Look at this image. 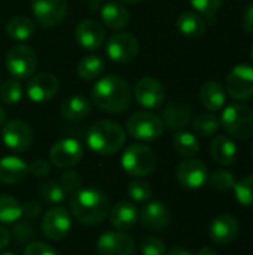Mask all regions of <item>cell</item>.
<instances>
[{
  "label": "cell",
  "instance_id": "cell-1",
  "mask_svg": "<svg viewBox=\"0 0 253 255\" xmlns=\"http://www.w3.org/2000/svg\"><path fill=\"white\" fill-rule=\"evenodd\" d=\"M91 97L98 109L109 114H122L130 108L133 93L124 78L109 75L97 81L92 87Z\"/></svg>",
  "mask_w": 253,
  "mask_h": 255
},
{
  "label": "cell",
  "instance_id": "cell-2",
  "mask_svg": "<svg viewBox=\"0 0 253 255\" xmlns=\"http://www.w3.org/2000/svg\"><path fill=\"white\" fill-rule=\"evenodd\" d=\"M73 217L85 226H97L110 212V200L106 194L94 188H81L70 200Z\"/></svg>",
  "mask_w": 253,
  "mask_h": 255
},
{
  "label": "cell",
  "instance_id": "cell-3",
  "mask_svg": "<svg viewBox=\"0 0 253 255\" xmlns=\"http://www.w3.org/2000/svg\"><path fill=\"white\" fill-rule=\"evenodd\" d=\"M86 143L91 151L100 155H113L119 152L125 143L124 128L109 120L94 123L86 133Z\"/></svg>",
  "mask_w": 253,
  "mask_h": 255
},
{
  "label": "cell",
  "instance_id": "cell-4",
  "mask_svg": "<svg viewBox=\"0 0 253 255\" xmlns=\"http://www.w3.org/2000/svg\"><path fill=\"white\" fill-rule=\"evenodd\" d=\"M221 124L230 136L240 140L251 139L253 136V111L240 103L230 105L222 112Z\"/></svg>",
  "mask_w": 253,
  "mask_h": 255
},
{
  "label": "cell",
  "instance_id": "cell-5",
  "mask_svg": "<svg viewBox=\"0 0 253 255\" xmlns=\"http://www.w3.org/2000/svg\"><path fill=\"white\" fill-rule=\"evenodd\" d=\"M121 164L124 170L136 178L151 175L157 167L155 152L143 143H131L122 154Z\"/></svg>",
  "mask_w": 253,
  "mask_h": 255
},
{
  "label": "cell",
  "instance_id": "cell-6",
  "mask_svg": "<svg viewBox=\"0 0 253 255\" xmlns=\"http://www.w3.org/2000/svg\"><path fill=\"white\" fill-rule=\"evenodd\" d=\"M164 127L163 118L149 111L136 112L127 121L128 134L140 142H152L158 139L163 134Z\"/></svg>",
  "mask_w": 253,
  "mask_h": 255
},
{
  "label": "cell",
  "instance_id": "cell-7",
  "mask_svg": "<svg viewBox=\"0 0 253 255\" xmlns=\"http://www.w3.org/2000/svg\"><path fill=\"white\" fill-rule=\"evenodd\" d=\"M6 67L13 78L27 79L36 72L37 55L28 45H13L6 54Z\"/></svg>",
  "mask_w": 253,
  "mask_h": 255
},
{
  "label": "cell",
  "instance_id": "cell-8",
  "mask_svg": "<svg viewBox=\"0 0 253 255\" xmlns=\"http://www.w3.org/2000/svg\"><path fill=\"white\" fill-rule=\"evenodd\" d=\"M140 45L134 34L130 33H115L109 37L106 43V54L113 63H130L139 54Z\"/></svg>",
  "mask_w": 253,
  "mask_h": 255
},
{
  "label": "cell",
  "instance_id": "cell-9",
  "mask_svg": "<svg viewBox=\"0 0 253 255\" xmlns=\"http://www.w3.org/2000/svg\"><path fill=\"white\" fill-rule=\"evenodd\" d=\"M67 0H31L33 15L42 27H57L67 13Z\"/></svg>",
  "mask_w": 253,
  "mask_h": 255
},
{
  "label": "cell",
  "instance_id": "cell-10",
  "mask_svg": "<svg viewBox=\"0 0 253 255\" xmlns=\"http://www.w3.org/2000/svg\"><path fill=\"white\" fill-rule=\"evenodd\" d=\"M1 139L9 149L15 152H22L31 146L33 131L27 123L21 120H10L6 121L1 127Z\"/></svg>",
  "mask_w": 253,
  "mask_h": 255
},
{
  "label": "cell",
  "instance_id": "cell-11",
  "mask_svg": "<svg viewBox=\"0 0 253 255\" xmlns=\"http://www.w3.org/2000/svg\"><path fill=\"white\" fill-rule=\"evenodd\" d=\"M227 91L236 100H249L253 97V67L239 64L231 69L227 78Z\"/></svg>",
  "mask_w": 253,
  "mask_h": 255
},
{
  "label": "cell",
  "instance_id": "cell-12",
  "mask_svg": "<svg viewBox=\"0 0 253 255\" xmlns=\"http://www.w3.org/2000/svg\"><path fill=\"white\" fill-rule=\"evenodd\" d=\"M134 97L142 108L157 109L161 108L166 100V90L158 79L146 76L136 82Z\"/></svg>",
  "mask_w": 253,
  "mask_h": 255
},
{
  "label": "cell",
  "instance_id": "cell-13",
  "mask_svg": "<svg viewBox=\"0 0 253 255\" xmlns=\"http://www.w3.org/2000/svg\"><path fill=\"white\" fill-rule=\"evenodd\" d=\"M60 84L55 75L49 72H42L30 78L25 91L31 102L34 103H46L52 100L58 93Z\"/></svg>",
  "mask_w": 253,
  "mask_h": 255
},
{
  "label": "cell",
  "instance_id": "cell-14",
  "mask_svg": "<svg viewBox=\"0 0 253 255\" xmlns=\"http://www.w3.org/2000/svg\"><path fill=\"white\" fill-rule=\"evenodd\" d=\"M82 155H84L82 145L76 139H72V137H66V139L55 142L49 151V158L52 164L60 169L73 167L75 164L81 161Z\"/></svg>",
  "mask_w": 253,
  "mask_h": 255
},
{
  "label": "cell",
  "instance_id": "cell-15",
  "mask_svg": "<svg viewBox=\"0 0 253 255\" xmlns=\"http://www.w3.org/2000/svg\"><path fill=\"white\" fill-rule=\"evenodd\" d=\"M176 178L183 188L198 190L207 182L209 172L203 161L195 158H188L177 166Z\"/></svg>",
  "mask_w": 253,
  "mask_h": 255
},
{
  "label": "cell",
  "instance_id": "cell-16",
  "mask_svg": "<svg viewBox=\"0 0 253 255\" xmlns=\"http://www.w3.org/2000/svg\"><path fill=\"white\" fill-rule=\"evenodd\" d=\"M72 229L70 214L63 208L49 209L42 220V232L51 241L64 239Z\"/></svg>",
  "mask_w": 253,
  "mask_h": 255
},
{
  "label": "cell",
  "instance_id": "cell-17",
  "mask_svg": "<svg viewBox=\"0 0 253 255\" xmlns=\"http://www.w3.org/2000/svg\"><path fill=\"white\" fill-rule=\"evenodd\" d=\"M75 39L84 49L95 51L103 46L106 40V30L95 19H82L75 28Z\"/></svg>",
  "mask_w": 253,
  "mask_h": 255
},
{
  "label": "cell",
  "instance_id": "cell-18",
  "mask_svg": "<svg viewBox=\"0 0 253 255\" xmlns=\"http://www.w3.org/2000/svg\"><path fill=\"white\" fill-rule=\"evenodd\" d=\"M98 255H133L134 241L125 233L107 232L103 233L97 241Z\"/></svg>",
  "mask_w": 253,
  "mask_h": 255
},
{
  "label": "cell",
  "instance_id": "cell-19",
  "mask_svg": "<svg viewBox=\"0 0 253 255\" xmlns=\"http://www.w3.org/2000/svg\"><path fill=\"white\" fill-rule=\"evenodd\" d=\"M239 221L231 214H222L218 215L209 229L210 238L218 245H228L239 236Z\"/></svg>",
  "mask_w": 253,
  "mask_h": 255
},
{
  "label": "cell",
  "instance_id": "cell-20",
  "mask_svg": "<svg viewBox=\"0 0 253 255\" xmlns=\"http://www.w3.org/2000/svg\"><path fill=\"white\" fill-rule=\"evenodd\" d=\"M171 215L169 208L161 202H151L140 215V223L145 229L151 232H161L169 227Z\"/></svg>",
  "mask_w": 253,
  "mask_h": 255
},
{
  "label": "cell",
  "instance_id": "cell-21",
  "mask_svg": "<svg viewBox=\"0 0 253 255\" xmlns=\"http://www.w3.org/2000/svg\"><path fill=\"white\" fill-rule=\"evenodd\" d=\"M192 120V112L189 106L182 102H173L163 111V121L170 130H183Z\"/></svg>",
  "mask_w": 253,
  "mask_h": 255
},
{
  "label": "cell",
  "instance_id": "cell-22",
  "mask_svg": "<svg viewBox=\"0 0 253 255\" xmlns=\"http://www.w3.org/2000/svg\"><path fill=\"white\" fill-rule=\"evenodd\" d=\"M28 173V166L19 157H4L0 160V182L13 185L21 182Z\"/></svg>",
  "mask_w": 253,
  "mask_h": 255
},
{
  "label": "cell",
  "instance_id": "cell-23",
  "mask_svg": "<svg viewBox=\"0 0 253 255\" xmlns=\"http://www.w3.org/2000/svg\"><path fill=\"white\" fill-rule=\"evenodd\" d=\"M101 21L110 30H122L130 22V12L121 1H107L101 7Z\"/></svg>",
  "mask_w": 253,
  "mask_h": 255
},
{
  "label": "cell",
  "instance_id": "cell-24",
  "mask_svg": "<svg viewBox=\"0 0 253 255\" xmlns=\"http://www.w3.org/2000/svg\"><path fill=\"white\" fill-rule=\"evenodd\" d=\"M137 209L130 202H121L116 203L113 208H110L109 220L110 224L118 230H130L137 223Z\"/></svg>",
  "mask_w": 253,
  "mask_h": 255
},
{
  "label": "cell",
  "instance_id": "cell-25",
  "mask_svg": "<svg viewBox=\"0 0 253 255\" xmlns=\"http://www.w3.org/2000/svg\"><path fill=\"white\" fill-rule=\"evenodd\" d=\"M89 111H91L89 100L79 94L66 97L60 106V114L67 121H81L89 114Z\"/></svg>",
  "mask_w": 253,
  "mask_h": 255
},
{
  "label": "cell",
  "instance_id": "cell-26",
  "mask_svg": "<svg viewBox=\"0 0 253 255\" xmlns=\"http://www.w3.org/2000/svg\"><path fill=\"white\" fill-rule=\"evenodd\" d=\"M210 155L216 163L231 166L237 158V145L228 136H218L210 143Z\"/></svg>",
  "mask_w": 253,
  "mask_h": 255
},
{
  "label": "cell",
  "instance_id": "cell-27",
  "mask_svg": "<svg viewBox=\"0 0 253 255\" xmlns=\"http://www.w3.org/2000/svg\"><path fill=\"white\" fill-rule=\"evenodd\" d=\"M200 100L203 106L212 112H216L224 108L227 94L225 88L218 81H207L200 90Z\"/></svg>",
  "mask_w": 253,
  "mask_h": 255
},
{
  "label": "cell",
  "instance_id": "cell-28",
  "mask_svg": "<svg viewBox=\"0 0 253 255\" xmlns=\"http://www.w3.org/2000/svg\"><path fill=\"white\" fill-rule=\"evenodd\" d=\"M177 28L186 37H200L206 33V21L195 10H185L177 18Z\"/></svg>",
  "mask_w": 253,
  "mask_h": 255
},
{
  "label": "cell",
  "instance_id": "cell-29",
  "mask_svg": "<svg viewBox=\"0 0 253 255\" xmlns=\"http://www.w3.org/2000/svg\"><path fill=\"white\" fill-rule=\"evenodd\" d=\"M6 33L9 37L18 40V42H25L28 39L33 37V34L36 33V24L33 19H30L28 16H13L12 19H9V22L6 24Z\"/></svg>",
  "mask_w": 253,
  "mask_h": 255
},
{
  "label": "cell",
  "instance_id": "cell-30",
  "mask_svg": "<svg viewBox=\"0 0 253 255\" xmlns=\"http://www.w3.org/2000/svg\"><path fill=\"white\" fill-rule=\"evenodd\" d=\"M173 146L177 154L192 158L200 152V140L198 137L186 130H177L173 136Z\"/></svg>",
  "mask_w": 253,
  "mask_h": 255
},
{
  "label": "cell",
  "instance_id": "cell-31",
  "mask_svg": "<svg viewBox=\"0 0 253 255\" xmlns=\"http://www.w3.org/2000/svg\"><path fill=\"white\" fill-rule=\"evenodd\" d=\"M106 63L98 55H86L78 63V75L84 81H94L104 72Z\"/></svg>",
  "mask_w": 253,
  "mask_h": 255
},
{
  "label": "cell",
  "instance_id": "cell-32",
  "mask_svg": "<svg viewBox=\"0 0 253 255\" xmlns=\"http://www.w3.org/2000/svg\"><path fill=\"white\" fill-rule=\"evenodd\" d=\"M22 217V205L9 194H0V223L12 224Z\"/></svg>",
  "mask_w": 253,
  "mask_h": 255
},
{
  "label": "cell",
  "instance_id": "cell-33",
  "mask_svg": "<svg viewBox=\"0 0 253 255\" xmlns=\"http://www.w3.org/2000/svg\"><path fill=\"white\" fill-rule=\"evenodd\" d=\"M221 127V120L213 114H203L194 120V131L201 137H210L216 134Z\"/></svg>",
  "mask_w": 253,
  "mask_h": 255
},
{
  "label": "cell",
  "instance_id": "cell-34",
  "mask_svg": "<svg viewBox=\"0 0 253 255\" xmlns=\"http://www.w3.org/2000/svg\"><path fill=\"white\" fill-rule=\"evenodd\" d=\"M207 182L209 185L216 190V191H221V193H228L230 190L234 188L236 185V178L231 172L228 170H215L209 178H207Z\"/></svg>",
  "mask_w": 253,
  "mask_h": 255
},
{
  "label": "cell",
  "instance_id": "cell-35",
  "mask_svg": "<svg viewBox=\"0 0 253 255\" xmlns=\"http://www.w3.org/2000/svg\"><path fill=\"white\" fill-rule=\"evenodd\" d=\"M24 88L18 79H9L0 85V99L6 105H16L22 99Z\"/></svg>",
  "mask_w": 253,
  "mask_h": 255
},
{
  "label": "cell",
  "instance_id": "cell-36",
  "mask_svg": "<svg viewBox=\"0 0 253 255\" xmlns=\"http://www.w3.org/2000/svg\"><path fill=\"white\" fill-rule=\"evenodd\" d=\"M233 190H234L236 199L240 205L253 208V175L246 176V178L240 179L239 182H236Z\"/></svg>",
  "mask_w": 253,
  "mask_h": 255
},
{
  "label": "cell",
  "instance_id": "cell-37",
  "mask_svg": "<svg viewBox=\"0 0 253 255\" xmlns=\"http://www.w3.org/2000/svg\"><path fill=\"white\" fill-rule=\"evenodd\" d=\"M39 194L49 203H61L66 199V191L55 181H46L39 187Z\"/></svg>",
  "mask_w": 253,
  "mask_h": 255
},
{
  "label": "cell",
  "instance_id": "cell-38",
  "mask_svg": "<svg viewBox=\"0 0 253 255\" xmlns=\"http://www.w3.org/2000/svg\"><path fill=\"white\" fill-rule=\"evenodd\" d=\"M128 196L134 202H146L152 197V187L149 182L137 179L128 185Z\"/></svg>",
  "mask_w": 253,
  "mask_h": 255
},
{
  "label": "cell",
  "instance_id": "cell-39",
  "mask_svg": "<svg viewBox=\"0 0 253 255\" xmlns=\"http://www.w3.org/2000/svg\"><path fill=\"white\" fill-rule=\"evenodd\" d=\"M189 1L195 9V12L204 15L210 21H215V15L222 4V0H189Z\"/></svg>",
  "mask_w": 253,
  "mask_h": 255
},
{
  "label": "cell",
  "instance_id": "cell-40",
  "mask_svg": "<svg viewBox=\"0 0 253 255\" xmlns=\"http://www.w3.org/2000/svg\"><path fill=\"white\" fill-rule=\"evenodd\" d=\"M58 184L66 191V194L67 193L75 194V193H78L82 188V179L78 175V172H75V170H67L66 173H63Z\"/></svg>",
  "mask_w": 253,
  "mask_h": 255
},
{
  "label": "cell",
  "instance_id": "cell-41",
  "mask_svg": "<svg viewBox=\"0 0 253 255\" xmlns=\"http://www.w3.org/2000/svg\"><path fill=\"white\" fill-rule=\"evenodd\" d=\"M142 255H166V244L158 238H146L140 244Z\"/></svg>",
  "mask_w": 253,
  "mask_h": 255
},
{
  "label": "cell",
  "instance_id": "cell-42",
  "mask_svg": "<svg viewBox=\"0 0 253 255\" xmlns=\"http://www.w3.org/2000/svg\"><path fill=\"white\" fill-rule=\"evenodd\" d=\"M24 255H57V253L52 247L43 242H33L25 247Z\"/></svg>",
  "mask_w": 253,
  "mask_h": 255
},
{
  "label": "cell",
  "instance_id": "cell-43",
  "mask_svg": "<svg viewBox=\"0 0 253 255\" xmlns=\"http://www.w3.org/2000/svg\"><path fill=\"white\" fill-rule=\"evenodd\" d=\"M33 227H31V224L27 221H24V223H19L18 226H15V229H13V236H15V239L19 242V244H22V242H28L31 238H33Z\"/></svg>",
  "mask_w": 253,
  "mask_h": 255
},
{
  "label": "cell",
  "instance_id": "cell-44",
  "mask_svg": "<svg viewBox=\"0 0 253 255\" xmlns=\"http://www.w3.org/2000/svg\"><path fill=\"white\" fill-rule=\"evenodd\" d=\"M28 172L34 176V178H45L49 175L51 172V166L46 160H34L30 166H28Z\"/></svg>",
  "mask_w": 253,
  "mask_h": 255
},
{
  "label": "cell",
  "instance_id": "cell-45",
  "mask_svg": "<svg viewBox=\"0 0 253 255\" xmlns=\"http://www.w3.org/2000/svg\"><path fill=\"white\" fill-rule=\"evenodd\" d=\"M40 212H42V206L37 202H27L25 205H22V215L28 217L30 220L37 218Z\"/></svg>",
  "mask_w": 253,
  "mask_h": 255
},
{
  "label": "cell",
  "instance_id": "cell-46",
  "mask_svg": "<svg viewBox=\"0 0 253 255\" xmlns=\"http://www.w3.org/2000/svg\"><path fill=\"white\" fill-rule=\"evenodd\" d=\"M243 27L245 30L253 34V3L248 6V9L245 10V15H243Z\"/></svg>",
  "mask_w": 253,
  "mask_h": 255
},
{
  "label": "cell",
  "instance_id": "cell-47",
  "mask_svg": "<svg viewBox=\"0 0 253 255\" xmlns=\"http://www.w3.org/2000/svg\"><path fill=\"white\" fill-rule=\"evenodd\" d=\"M9 242H10V235H9V232L0 224V250L6 248V247L9 245Z\"/></svg>",
  "mask_w": 253,
  "mask_h": 255
},
{
  "label": "cell",
  "instance_id": "cell-48",
  "mask_svg": "<svg viewBox=\"0 0 253 255\" xmlns=\"http://www.w3.org/2000/svg\"><path fill=\"white\" fill-rule=\"evenodd\" d=\"M167 255H192L188 250H185V248H173L171 251H169V254Z\"/></svg>",
  "mask_w": 253,
  "mask_h": 255
},
{
  "label": "cell",
  "instance_id": "cell-49",
  "mask_svg": "<svg viewBox=\"0 0 253 255\" xmlns=\"http://www.w3.org/2000/svg\"><path fill=\"white\" fill-rule=\"evenodd\" d=\"M197 255H218V253H216L213 248H210V247H206V248H201V250L198 251V254Z\"/></svg>",
  "mask_w": 253,
  "mask_h": 255
},
{
  "label": "cell",
  "instance_id": "cell-50",
  "mask_svg": "<svg viewBox=\"0 0 253 255\" xmlns=\"http://www.w3.org/2000/svg\"><path fill=\"white\" fill-rule=\"evenodd\" d=\"M6 123V111H4V108H1V105H0V126H3Z\"/></svg>",
  "mask_w": 253,
  "mask_h": 255
},
{
  "label": "cell",
  "instance_id": "cell-51",
  "mask_svg": "<svg viewBox=\"0 0 253 255\" xmlns=\"http://www.w3.org/2000/svg\"><path fill=\"white\" fill-rule=\"evenodd\" d=\"M89 1V6H91V9H97L98 7V4L103 1V0H88Z\"/></svg>",
  "mask_w": 253,
  "mask_h": 255
},
{
  "label": "cell",
  "instance_id": "cell-52",
  "mask_svg": "<svg viewBox=\"0 0 253 255\" xmlns=\"http://www.w3.org/2000/svg\"><path fill=\"white\" fill-rule=\"evenodd\" d=\"M121 3H139L140 0H119Z\"/></svg>",
  "mask_w": 253,
  "mask_h": 255
},
{
  "label": "cell",
  "instance_id": "cell-53",
  "mask_svg": "<svg viewBox=\"0 0 253 255\" xmlns=\"http://www.w3.org/2000/svg\"><path fill=\"white\" fill-rule=\"evenodd\" d=\"M1 255H15V254H10V253H6V254H1Z\"/></svg>",
  "mask_w": 253,
  "mask_h": 255
},
{
  "label": "cell",
  "instance_id": "cell-54",
  "mask_svg": "<svg viewBox=\"0 0 253 255\" xmlns=\"http://www.w3.org/2000/svg\"><path fill=\"white\" fill-rule=\"evenodd\" d=\"M251 54H252V60H253V45H252V52H251Z\"/></svg>",
  "mask_w": 253,
  "mask_h": 255
},
{
  "label": "cell",
  "instance_id": "cell-55",
  "mask_svg": "<svg viewBox=\"0 0 253 255\" xmlns=\"http://www.w3.org/2000/svg\"><path fill=\"white\" fill-rule=\"evenodd\" d=\"M252 155H253V149H252Z\"/></svg>",
  "mask_w": 253,
  "mask_h": 255
}]
</instances>
